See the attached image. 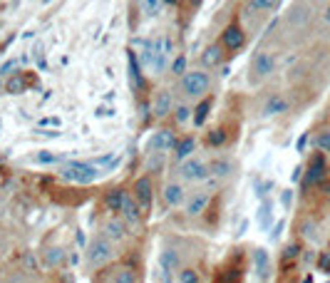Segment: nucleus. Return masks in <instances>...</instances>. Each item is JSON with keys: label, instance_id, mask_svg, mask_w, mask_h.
<instances>
[{"label": "nucleus", "instance_id": "nucleus-1", "mask_svg": "<svg viewBox=\"0 0 330 283\" xmlns=\"http://www.w3.org/2000/svg\"><path fill=\"white\" fill-rule=\"evenodd\" d=\"M97 167L92 162H72L62 169V179L75 182V184H92L97 179Z\"/></svg>", "mask_w": 330, "mask_h": 283}, {"label": "nucleus", "instance_id": "nucleus-2", "mask_svg": "<svg viewBox=\"0 0 330 283\" xmlns=\"http://www.w3.org/2000/svg\"><path fill=\"white\" fill-rule=\"evenodd\" d=\"M87 258L92 266H104L114 258V246L107 236H97L92 243H90V251H87Z\"/></svg>", "mask_w": 330, "mask_h": 283}, {"label": "nucleus", "instance_id": "nucleus-3", "mask_svg": "<svg viewBox=\"0 0 330 283\" xmlns=\"http://www.w3.org/2000/svg\"><path fill=\"white\" fill-rule=\"evenodd\" d=\"M211 87V77L201 70H194V72H187L184 80H182V90L189 94V97H199L204 92H209Z\"/></svg>", "mask_w": 330, "mask_h": 283}, {"label": "nucleus", "instance_id": "nucleus-4", "mask_svg": "<svg viewBox=\"0 0 330 283\" xmlns=\"http://www.w3.org/2000/svg\"><path fill=\"white\" fill-rule=\"evenodd\" d=\"M328 177V164H325V157L323 154H315L308 164V174H305V187H315V184H323Z\"/></svg>", "mask_w": 330, "mask_h": 283}, {"label": "nucleus", "instance_id": "nucleus-5", "mask_svg": "<svg viewBox=\"0 0 330 283\" xmlns=\"http://www.w3.org/2000/svg\"><path fill=\"white\" fill-rule=\"evenodd\" d=\"M179 172H182V177H184L187 182H204V179L209 177V167H206L204 162H199V159L184 162V164L179 167Z\"/></svg>", "mask_w": 330, "mask_h": 283}, {"label": "nucleus", "instance_id": "nucleus-6", "mask_svg": "<svg viewBox=\"0 0 330 283\" xmlns=\"http://www.w3.org/2000/svg\"><path fill=\"white\" fill-rule=\"evenodd\" d=\"M273 70H276V60H273L271 52L256 55V60H253V80H266V77H271Z\"/></svg>", "mask_w": 330, "mask_h": 283}, {"label": "nucleus", "instance_id": "nucleus-7", "mask_svg": "<svg viewBox=\"0 0 330 283\" xmlns=\"http://www.w3.org/2000/svg\"><path fill=\"white\" fill-rule=\"evenodd\" d=\"M151 147H154V152H159V154L174 149V147H177V137H174V132H172V129H159V132L151 137Z\"/></svg>", "mask_w": 330, "mask_h": 283}, {"label": "nucleus", "instance_id": "nucleus-8", "mask_svg": "<svg viewBox=\"0 0 330 283\" xmlns=\"http://www.w3.org/2000/svg\"><path fill=\"white\" fill-rule=\"evenodd\" d=\"M137 201H139V211L149 214V206H151V179L149 177L137 179Z\"/></svg>", "mask_w": 330, "mask_h": 283}, {"label": "nucleus", "instance_id": "nucleus-9", "mask_svg": "<svg viewBox=\"0 0 330 283\" xmlns=\"http://www.w3.org/2000/svg\"><path fill=\"white\" fill-rule=\"evenodd\" d=\"M221 43H224V47H229V50H241L243 47V43H246V35H243V30L238 28V25H229L226 30H224V35H221Z\"/></svg>", "mask_w": 330, "mask_h": 283}, {"label": "nucleus", "instance_id": "nucleus-10", "mask_svg": "<svg viewBox=\"0 0 330 283\" xmlns=\"http://www.w3.org/2000/svg\"><path fill=\"white\" fill-rule=\"evenodd\" d=\"M172 104H174V97H172L169 90L156 92V97H154V107H151L154 117H167V114L172 112Z\"/></svg>", "mask_w": 330, "mask_h": 283}, {"label": "nucleus", "instance_id": "nucleus-11", "mask_svg": "<svg viewBox=\"0 0 330 283\" xmlns=\"http://www.w3.org/2000/svg\"><path fill=\"white\" fill-rule=\"evenodd\" d=\"M209 201H211L209 191H196V194L187 201V214H189V216H199V214H204L206 206H209Z\"/></svg>", "mask_w": 330, "mask_h": 283}, {"label": "nucleus", "instance_id": "nucleus-12", "mask_svg": "<svg viewBox=\"0 0 330 283\" xmlns=\"http://www.w3.org/2000/svg\"><path fill=\"white\" fill-rule=\"evenodd\" d=\"M184 187L182 184H167L164 187V201H167V206H182L184 204Z\"/></svg>", "mask_w": 330, "mask_h": 283}, {"label": "nucleus", "instance_id": "nucleus-13", "mask_svg": "<svg viewBox=\"0 0 330 283\" xmlns=\"http://www.w3.org/2000/svg\"><path fill=\"white\" fill-rule=\"evenodd\" d=\"M104 236L109 241H122L127 236V229H124V221H119L117 216H112L107 224H104Z\"/></svg>", "mask_w": 330, "mask_h": 283}, {"label": "nucleus", "instance_id": "nucleus-14", "mask_svg": "<svg viewBox=\"0 0 330 283\" xmlns=\"http://www.w3.org/2000/svg\"><path fill=\"white\" fill-rule=\"evenodd\" d=\"M281 112H288V99L281 97V94H273V97L263 104V114H266V117H273V114H281Z\"/></svg>", "mask_w": 330, "mask_h": 283}, {"label": "nucleus", "instance_id": "nucleus-15", "mask_svg": "<svg viewBox=\"0 0 330 283\" xmlns=\"http://www.w3.org/2000/svg\"><path fill=\"white\" fill-rule=\"evenodd\" d=\"M221 60H224V52H221L219 45H209V47L204 50V55H201V62H204L206 67H219Z\"/></svg>", "mask_w": 330, "mask_h": 283}, {"label": "nucleus", "instance_id": "nucleus-16", "mask_svg": "<svg viewBox=\"0 0 330 283\" xmlns=\"http://www.w3.org/2000/svg\"><path fill=\"white\" fill-rule=\"evenodd\" d=\"M194 149H196V142H194L191 137H184L182 142H177V152H174L177 162H184V159H189Z\"/></svg>", "mask_w": 330, "mask_h": 283}, {"label": "nucleus", "instance_id": "nucleus-17", "mask_svg": "<svg viewBox=\"0 0 330 283\" xmlns=\"http://www.w3.org/2000/svg\"><path fill=\"white\" fill-rule=\"evenodd\" d=\"M122 214H124V221H127V224H132V226H134V224L139 221V206H137V201H134V199H132L129 194L124 196V206H122Z\"/></svg>", "mask_w": 330, "mask_h": 283}, {"label": "nucleus", "instance_id": "nucleus-18", "mask_svg": "<svg viewBox=\"0 0 330 283\" xmlns=\"http://www.w3.org/2000/svg\"><path fill=\"white\" fill-rule=\"evenodd\" d=\"M124 196H127L124 189H112V191L107 194V199H104L107 209H109V211H122V206H124Z\"/></svg>", "mask_w": 330, "mask_h": 283}, {"label": "nucleus", "instance_id": "nucleus-19", "mask_svg": "<svg viewBox=\"0 0 330 283\" xmlns=\"http://www.w3.org/2000/svg\"><path fill=\"white\" fill-rule=\"evenodd\" d=\"M253 258H256V271H258V278H261V281H266V278H268V253H266V248H256Z\"/></svg>", "mask_w": 330, "mask_h": 283}, {"label": "nucleus", "instance_id": "nucleus-20", "mask_svg": "<svg viewBox=\"0 0 330 283\" xmlns=\"http://www.w3.org/2000/svg\"><path fill=\"white\" fill-rule=\"evenodd\" d=\"M65 258H67V253H65V248H47L45 251V263L50 266V268H55V266H62L65 263Z\"/></svg>", "mask_w": 330, "mask_h": 283}, {"label": "nucleus", "instance_id": "nucleus-21", "mask_svg": "<svg viewBox=\"0 0 330 283\" xmlns=\"http://www.w3.org/2000/svg\"><path fill=\"white\" fill-rule=\"evenodd\" d=\"M159 263H161V271H164V273L177 271V266H179V256H177V251H164L161 258H159Z\"/></svg>", "mask_w": 330, "mask_h": 283}, {"label": "nucleus", "instance_id": "nucleus-22", "mask_svg": "<svg viewBox=\"0 0 330 283\" xmlns=\"http://www.w3.org/2000/svg\"><path fill=\"white\" fill-rule=\"evenodd\" d=\"M209 109H211V99H204V102H199V107L194 109V124H196V127H201V124L206 122V117H209Z\"/></svg>", "mask_w": 330, "mask_h": 283}, {"label": "nucleus", "instance_id": "nucleus-23", "mask_svg": "<svg viewBox=\"0 0 330 283\" xmlns=\"http://www.w3.org/2000/svg\"><path fill=\"white\" fill-rule=\"evenodd\" d=\"M231 169H234V164L226 162V159H216V162L211 164V174H216V177H229Z\"/></svg>", "mask_w": 330, "mask_h": 283}, {"label": "nucleus", "instance_id": "nucleus-24", "mask_svg": "<svg viewBox=\"0 0 330 283\" xmlns=\"http://www.w3.org/2000/svg\"><path fill=\"white\" fill-rule=\"evenodd\" d=\"M129 72H132V80H134V85H137V87H144V77H141V72H139V65H137V60H134V52H129Z\"/></svg>", "mask_w": 330, "mask_h": 283}, {"label": "nucleus", "instance_id": "nucleus-25", "mask_svg": "<svg viewBox=\"0 0 330 283\" xmlns=\"http://www.w3.org/2000/svg\"><path fill=\"white\" fill-rule=\"evenodd\" d=\"M5 90H8L10 94H18V92H23V90H25V80H23V75H13V77L8 80Z\"/></svg>", "mask_w": 330, "mask_h": 283}, {"label": "nucleus", "instance_id": "nucleus-26", "mask_svg": "<svg viewBox=\"0 0 330 283\" xmlns=\"http://www.w3.org/2000/svg\"><path fill=\"white\" fill-rule=\"evenodd\" d=\"M315 147H318L320 152H330V132H320V134L315 137Z\"/></svg>", "mask_w": 330, "mask_h": 283}, {"label": "nucleus", "instance_id": "nucleus-27", "mask_svg": "<svg viewBox=\"0 0 330 283\" xmlns=\"http://www.w3.org/2000/svg\"><path fill=\"white\" fill-rule=\"evenodd\" d=\"M179 281L182 283H199V273L194 268H182L179 271Z\"/></svg>", "mask_w": 330, "mask_h": 283}, {"label": "nucleus", "instance_id": "nucleus-28", "mask_svg": "<svg viewBox=\"0 0 330 283\" xmlns=\"http://www.w3.org/2000/svg\"><path fill=\"white\" fill-rule=\"evenodd\" d=\"M114 283H137V276H134V271H132V268H122V271L117 273Z\"/></svg>", "mask_w": 330, "mask_h": 283}, {"label": "nucleus", "instance_id": "nucleus-29", "mask_svg": "<svg viewBox=\"0 0 330 283\" xmlns=\"http://www.w3.org/2000/svg\"><path fill=\"white\" fill-rule=\"evenodd\" d=\"M251 10H276L278 3H271V0H253V3H248Z\"/></svg>", "mask_w": 330, "mask_h": 283}, {"label": "nucleus", "instance_id": "nucleus-30", "mask_svg": "<svg viewBox=\"0 0 330 283\" xmlns=\"http://www.w3.org/2000/svg\"><path fill=\"white\" fill-rule=\"evenodd\" d=\"M224 142H226V132H224V129L209 132V144H224Z\"/></svg>", "mask_w": 330, "mask_h": 283}, {"label": "nucleus", "instance_id": "nucleus-31", "mask_svg": "<svg viewBox=\"0 0 330 283\" xmlns=\"http://www.w3.org/2000/svg\"><path fill=\"white\" fill-rule=\"evenodd\" d=\"M172 72H174V75H187V57H184V55L177 57V60L172 62Z\"/></svg>", "mask_w": 330, "mask_h": 283}, {"label": "nucleus", "instance_id": "nucleus-32", "mask_svg": "<svg viewBox=\"0 0 330 283\" xmlns=\"http://www.w3.org/2000/svg\"><path fill=\"white\" fill-rule=\"evenodd\" d=\"M300 234H303L308 241H313V238H315V224H313V221H303V226H300Z\"/></svg>", "mask_w": 330, "mask_h": 283}, {"label": "nucleus", "instance_id": "nucleus-33", "mask_svg": "<svg viewBox=\"0 0 330 283\" xmlns=\"http://www.w3.org/2000/svg\"><path fill=\"white\" fill-rule=\"evenodd\" d=\"M298 253H300V246H298V243H288L285 251H283V258L290 261V258H298Z\"/></svg>", "mask_w": 330, "mask_h": 283}, {"label": "nucleus", "instance_id": "nucleus-34", "mask_svg": "<svg viewBox=\"0 0 330 283\" xmlns=\"http://www.w3.org/2000/svg\"><path fill=\"white\" fill-rule=\"evenodd\" d=\"M189 117H191V109H189V107H184V104H179V107H177V122H179V124H184Z\"/></svg>", "mask_w": 330, "mask_h": 283}, {"label": "nucleus", "instance_id": "nucleus-35", "mask_svg": "<svg viewBox=\"0 0 330 283\" xmlns=\"http://www.w3.org/2000/svg\"><path fill=\"white\" fill-rule=\"evenodd\" d=\"M52 162H60V154H47V152L38 154V164H52Z\"/></svg>", "mask_w": 330, "mask_h": 283}, {"label": "nucleus", "instance_id": "nucleus-36", "mask_svg": "<svg viewBox=\"0 0 330 283\" xmlns=\"http://www.w3.org/2000/svg\"><path fill=\"white\" fill-rule=\"evenodd\" d=\"M141 8L144 10H151V15H154V13H159L164 8V3H159V0H156V3H154V0H146V3H141Z\"/></svg>", "mask_w": 330, "mask_h": 283}, {"label": "nucleus", "instance_id": "nucleus-37", "mask_svg": "<svg viewBox=\"0 0 330 283\" xmlns=\"http://www.w3.org/2000/svg\"><path fill=\"white\" fill-rule=\"evenodd\" d=\"M18 67V60H10V62H5L3 67H0V75H10V70H15Z\"/></svg>", "mask_w": 330, "mask_h": 283}, {"label": "nucleus", "instance_id": "nucleus-38", "mask_svg": "<svg viewBox=\"0 0 330 283\" xmlns=\"http://www.w3.org/2000/svg\"><path fill=\"white\" fill-rule=\"evenodd\" d=\"M261 226H263V229L268 226V204L261 206Z\"/></svg>", "mask_w": 330, "mask_h": 283}, {"label": "nucleus", "instance_id": "nucleus-39", "mask_svg": "<svg viewBox=\"0 0 330 283\" xmlns=\"http://www.w3.org/2000/svg\"><path fill=\"white\" fill-rule=\"evenodd\" d=\"M154 167H161V154L159 152H156V157L149 159V169H154Z\"/></svg>", "mask_w": 330, "mask_h": 283}, {"label": "nucleus", "instance_id": "nucleus-40", "mask_svg": "<svg viewBox=\"0 0 330 283\" xmlns=\"http://www.w3.org/2000/svg\"><path fill=\"white\" fill-rule=\"evenodd\" d=\"M305 142H308V134H303V137L298 139V152H303V147H305Z\"/></svg>", "mask_w": 330, "mask_h": 283}, {"label": "nucleus", "instance_id": "nucleus-41", "mask_svg": "<svg viewBox=\"0 0 330 283\" xmlns=\"http://www.w3.org/2000/svg\"><path fill=\"white\" fill-rule=\"evenodd\" d=\"M320 266L323 268H330V256H320Z\"/></svg>", "mask_w": 330, "mask_h": 283}, {"label": "nucleus", "instance_id": "nucleus-42", "mask_svg": "<svg viewBox=\"0 0 330 283\" xmlns=\"http://www.w3.org/2000/svg\"><path fill=\"white\" fill-rule=\"evenodd\" d=\"M43 124H57V127H60V119H55V117H50V119H43Z\"/></svg>", "mask_w": 330, "mask_h": 283}, {"label": "nucleus", "instance_id": "nucleus-43", "mask_svg": "<svg viewBox=\"0 0 330 283\" xmlns=\"http://www.w3.org/2000/svg\"><path fill=\"white\" fill-rule=\"evenodd\" d=\"M323 18H325V23H328V25H330V5H328V8H325V15H323Z\"/></svg>", "mask_w": 330, "mask_h": 283}, {"label": "nucleus", "instance_id": "nucleus-44", "mask_svg": "<svg viewBox=\"0 0 330 283\" xmlns=\"http://www.w3.org/2000/svg\"><path fill=\"white\" fill-rule=\"evenodd\" d=\"M0 94H3V82H0Z\"/></svg>", "mask_w": 330, "mask_h": 283}]
</instances>
